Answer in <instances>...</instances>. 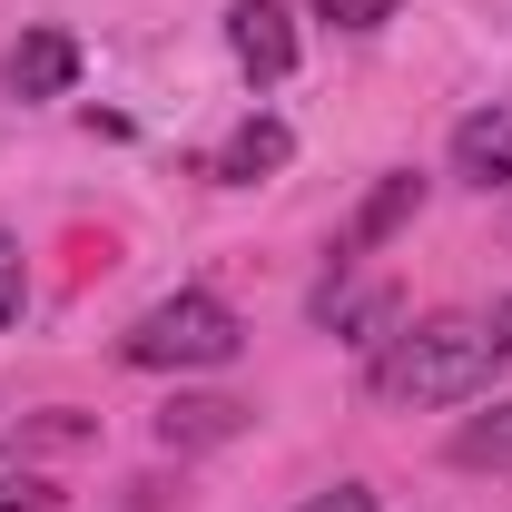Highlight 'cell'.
Masks as SVG:
<instances>
[{
	"label": "cell",
	"mask_w": 512,
	"mask_h": 512,
	"mask_svg": "<svg viewBox=\"0 0 512 512\" xmlns=\"http://www.w3.org/2000/svg\"><path fill=\"white\" fill-rule=\"evenodd\" d=\"M0 512H60V493H50V483H30V473H20V483H0Z\"/></svg>",
	"instance_id": "7c38bea8"
},
{
	"label": "cell",
	"mask_w": 512,
	"mask_h": 512,
	"mask_svg": "<svg viewBox=\"0 0 512 512\" xmlns=\"http://www.w3.org/2000/svg\"><path fill=\"white\" fill-rule=\"evenodd\" d=\"M503 355H512L503 316H424L414 335H394L375 355V394L404 404V414H424V404H483L493 375H503Z\"/></svg>",
	"instance_id": "6da1fadb"
},
{
	"label": "cell",
	"mask_w": 512,
	"mask_h": 512,
	"mask_svg": "<svg viewBox=\"0 0 512 512\" xmlns=\"http://www.w3.org/2000/svg\"><path fill=\"white\" fill-rule=\"evenodd\" d=\"M453 463H463V473H512V404L463 414V424H453Z\"/></svg>",
	"instance_id": "9c48e42d"
},
{
	"label": "cell",
	"mask_w": 512,
	"mask_h": 512,
	"mask_svg": "<svg viewBox=\"0 0 512 512\" xmlns=\"http://www.w3.org/2000/svg\"><path fill=\"white\" fill-rule=\"evenodd\" d=\"M20 306H30V256H20L10 227H0V325H20Z\"/></svg>",
	"instance_id": "30bf717a"
},
{
	"label": "cell",
	"mask_w": 512,
	"mask_h": 512,
	"mask_svg": "<svg viewBox=\"0 0 512 512\" xmlns=\"http://www.w3.org/2000/svg\"><path fill=\"white\" fill-rule=\"evenodd\" d=\"M404 0H316V20H335V30H384Z\"/></svg>",
	"instance_id": "8fae6325"
},
{
	"label": "cell",
	"mask_w": 512,
	"mask_h": 512,
	"mask_svg": "<svg viewBox=\"0 0 512 512\" xmlns=\"http://www.w3.org/2000/svg\"><path fill=\"white\" fill-rule=\"evenodd\" d=\"M453 178L463 188H512V109H473L453 128Z\"/></svg>",
	"instance_id": "8992f818"
},
{
	"label": "cell",
	"mask_w": 512,
	"mask_h": 512,
	"mask_svg": "<svg viewBox=\"0 0 512 512\" xmlns=\"http://www.w3.org/2000/svg\"><path fill=\"white\" fill-rule=\"evenodd\" d=\"M286 158H296V128H286V119H266V109H256V119L237 128L227 148H217V188H256V178H276Z\"/></svg>",
	"instance_id": "52a82bcc"
},
{
	"label": "cell",
	"mask_w": 512,
	"mask_h": 512,
	"mask_svg": "<svg viewBox=\"0 0 512 512\" xmlns=\"http://www.w3.org/2000/svg\"><path fill=\"white\" fill-rule=\"evenodd\" d=\"M296 512H375V493L365 483H335V493H316V503H296Z\"/></svg>",
	"instance_id": "4fadbf2b"
},
{
	"label": "cell",
	"mask_w": 512,
	"mask_h": 512,
	"mask_svg": "<svg viewBox=\"0 0 512 512\" xmlns=\"http://www.w3.org/2000/svg\"><path fill=\"white\" fill-rule=\"evenodd\" d=\"M256 404H237V394H168V414H158V444L168 453H207V444H237L247 434Z\"/></svg>",
	"instance_id": "5b68a950"
},
{
	"label": "cell",
	"mask_w": 512,
	"mask_h": 512,
	"mask_svg": "<svg viewBox=\"0 0 512 512\" xmlns=\"http://www.w3.org/2000/svg\"><path fill=\"white\" fill-rule=\"evenodd\" d=\"M503 335H512V306H503Z\"/></svg>",
	"instance_id": "5bb4252c"
},
{
	"label": "cell",
	"mask_w": 512,
	"mask_h": 512,
	"mask_svg": "<svg viewBox=\"0 0 512 512\" xmlns=\"http://www.w3.org/2000/svg\"><path fill=\"white\" fill-rule=\"evenodd\" d=\"M414 207H424V178H414V168H394V178H384V188L365 197V207H355V227H345V256L384 247V237H394V227H404Z\"/></svg>",
	"instance_id": "ba28073f"
},
{
	"label": "cell",
	"mask_w": 512,
	"mask_h": 512,
	"mask_svg": "<svg viewBox=\"0 0 512 512\" xmlns=\"http://www.w3.org/2000/svg\"><path fill=\"white\" fill-rule=\"evenodd\" d=\"M69 79H79V40L69 30H20L0 50V89L10 99H69Z\"/></svg>",
	"instance_id": "277c9868"
},
{
	"label": "cell",
	"mask_w": 512,
	"mask_h": 512,
	"mask_svg": "<svg viewBox=\"0 0 512 512\" xmlns=\"http://www.w3.org/2000/svg\"><path fill=\"white\" fill-rule=\"evenodd\" d=\"M227 50H237V69L256 89L296 79V20H286V0H227Z\"/></svg>",
	"instance_id": "3957f363"
},
{
	"label": "cell",
	"mask_w": 512,
	"mask_h": 512,
	"mask_svg": "<svg viewBox=\"0 0 512 512\" xmlns=\"http://www.w3.org/2000/svg\"><path fill=\"white\" fill-rule=\"evenodd\" d=\"M237 345H247V325H237L227 296H207V286L158 296V306L119 335V355L138 375H207V365H237Z\"/></svg>",
	"instance_id": "7a4b0ae2"
}]
</instances>
